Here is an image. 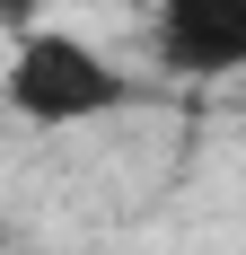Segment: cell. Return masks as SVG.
I'll return each instance as SVG.
<instances>
[{"label":"cell","instance_id":"1","mask_svg":"<svg viewBox=\"0 0 246 255\" xmlns=\"http://www.w3.org/2000/svg\"><path fill=\"white\" fill-rule=\"evenodd\" d=\"M0 97H9V115H18V124L71 132V124L115 115V106L132 97V79H123V62H106L88 35H71V26H53V18H44V26H26V35H9Z\"/></svg>","mask_w":246,"mask_h":255},{"label":"cell","instance_id":"2","mask_svg":"<svg viewBox=\"0 0 246 255\" xmlns=\"http://www.w3.org/2000/svg\"><path fill=\"white\" fill-rule=\"evenodd\" d=\"M158 71L238 79L246 71V0H158Z\"/></svg>","mask_w":246,"mask_h":255},{"label":"cell","instance_id":"3","mask_svg":"<svg viewBox=\"0 0 246 255\" xmlns=\"http://www.w3.org/2000/svg\"><path fill=\"white\" fill-rule=\"evenodd\" d=\"M44 9H53V0H0V26L26 35V26H44Z\"/></svg>","mask_w":246,"mask_h":255}]
</instances>
